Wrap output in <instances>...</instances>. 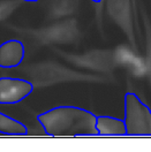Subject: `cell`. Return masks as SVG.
I'll use <instances>...</instances> for the list:
<instances>
[{"instance_id":"obj_7","label":"cell","mask_w":151,"mask_h":152,"mask_svg":"<svg viewBox=\"0 0 151 152\" xmlns=\"http://www.w3.org/2000/svg\"><path fill=\"white\" fill-rule=\"evenodd\" d=\"M35 90L34 84L24 77H0V105H15L23 102Z\"/></svg>"},{"instance_id":"obj_11","label":"cell","mask_w":151,"mask_h":152,"mask_svg":"<svg viewBox=\"0 0 151 152\" xmlns=\"http://www.w3.org/2000/svg\"><path fill=\"white\" fill-rule=\"evenodd\" d=\"M28 127L23 122L0 112V134L13 135V136H26L28 135Z\"/></svg>"},{"instance_id":"obj_10","label":"cell","mask_w":151,"mask_h":152,"mask_svg":"<svg viewBox=\"0 0 151 152\" xmlns=\"http://www.w3.org/2000/svg\"><path fill=\"white\" fill-rule=\"evenodd\" d=\"M95 127L98 136H127L123 119L110 115H97Z\"/></svg>"},{"instance_id":"obj_6","label":"cell","mask_w":151,"mask_h":152,"mask_svg":"<svg viewBox=\"0 0 151 152\" xmlns=\"http://www.w3.org/2000/svg\"><path fill=\"white\" fill-rule=\"evenodd\" d=\"M105 7L108 18L126 36L130 50L139 53L132 0H105Z\"/></svg>"},{"instance_id":"obj_14","label":"cell","mask_w":151,"mask_h":152,"mask_svg":"<svg viewBox=\"0 0 151 152\" xmlns=\"http://www.w3.org/2000/svg\"><path fill=\"white\" fill-rule=\"evenodd\" d=\"M91 2H94V4H100V2H104V0H90Z\"/></svg>"},{"instance_id":"obj_2","label":"cell","mask_w":151,"mask_h":152,"mask_svg":"<svg viewBox=\"0 0 151 152\" xmlns=\"http://www.w3.org/2000/svg\"><path fill=\"white\" fill-rule=\"evenodd\" d=\"M16 69L19 75L29 80L35 89L65 84V83H89V84H108L115 80L111 76H102L77 72L57 61H36L20 66Z\"/></svg>"},{"instance_id":"obj_3","label":"cell","mask_w":151,"mask_h":152,"mask_svg":"<svg viewBox=\"0 0 151 152\" xmlns=\"http://www.w3.org/2000/svg\"><path fill=\"white\" fill-rule=\"evenodd\" d=\"M51 50L72 66L89 69L92 72H98L104 75H110L117 68L129 64L132 60L129 53L133 52L132 50L128 51L125 48H104V50L97 48V50L86 51L84 53L66 52L56 46H51Z\"/></svg>"},{"instance_id":"obj_13","label":"cell","mask_w":151,"mask_h":152,"mask_svg":"<svg viewBox=\"0 0 151 152\" xmlns=\"http://www.w3.org/2000/svg\"><path fill=\"white\" fill-rule=\"evenodd\" d=\"M22 5V0H0V22L10 16Z\"/></svg>"},{"instance_id":"obj_12","label":"cell","mask_w":151,"mask_h":152,"mask_svg":"<svg viewBox=\"0 0 151 152\" xmlns=\"http://www.w3.org/2000/svg\"><path fill=\"white\" fill-rule=\"evenodd\" d=\"M143 20V28H144V38H145V70L151 86V21L148 16L147 10L141 6L140 7Z\"/></svg>"},{"instance_id":"obj_9","label":"cell","mask_w":151,"mask_h":152,"mask_svg":"<svg viewBox=\"0 0 151 152\" xmlns=\"http://www.w3.org/2000/svg\"><path fill=\"white\" fill-rule=\"evenodd\" d=\"M81 0H50L46 20L58 21L64 18H72L80 8Z\"/></svg>"},{"instance_id":"obj_1","label":"cell","mask_w":151,"mask_h":152,"mask_svg":"<svg viewBox=\"0 0 151 152\" xmlns=\"http://www.w3.org/2000/svg\"><path fill=\"white\" fill-rule=\"evenodd\" d=\"M96 114L73 105H60L37 115L38 124L44 133L54 137L98 136L96 130Z\"/></svg>"},{"instance_id":"obj_15","label":"cell","mask_w":151,"mask_h":152,"mask_svg":"<svg viewBox=\"0 0 151 152\" xmlns=\"http://www.w3.org/2000/svg\"><path fill=\"white\" fill-rule=\"evenodd\" d=\"M23 2H38L39 0H22Z\"/></svg>"},{"instance_id":"obj_4","label":"cell","mask_w":151,"mask_h":152,"mask_svg":"<svg viewBox=\"0 0 151 152\" xmlns=\"http://www.w3.org/2000/svg\"><path fill=\"white\" fill-rule=\"evenodd\" d=\"M5 27L19 35L31 39L38 46L54 45H76L83 37V31L75 18H67L40 28L20 27L6 23Z\"/></svg>"},{"instance_id":"obj_5","label":"cell","mask_w":151,"mask_h":152,"mask_svg":"<svg viewBox=\"0 0 151 152\" xmlns=\"http://www.w3.org/2000/svg\"><path fill=\"white\" fill-rule=\"evenodd\" d=\"M125 118L127 136H151V108L135 92L125 97Z\"/></svg>"},{"instance_id":"obj_8","label":"cell","mask_w":151,"mask_h":152,"mask_svg":"<svg viewBox=\"0 0 151 152\" xmlns=\"http://www.w3.org/2000/svg\"><path fill=\"white\" fill-rule=\"evenodd\" d=\"M26 58V46L20 39H8L0 44V68L15 69Z\"/></svg>"}]
</instances>
